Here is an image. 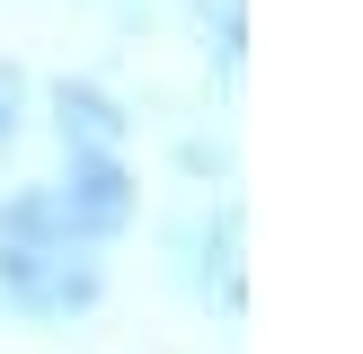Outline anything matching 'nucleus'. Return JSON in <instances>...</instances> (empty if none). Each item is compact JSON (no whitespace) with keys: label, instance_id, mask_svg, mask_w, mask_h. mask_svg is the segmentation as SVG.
Wrapping results in <instances>:
<instances>
[{"label":"nucleus","instance_id":"7ed1b4c3","mask_svg":"<svg viewBox=\"0 0 363 354\" xmlns=\"http://www.w3.org/2000/svg\"><path fill=\"white\" fill-rule=\"evenodd\" d=\"M53 133L62 151H124V106L98 80H53Z\"/></svg>","mask_w":363,"mask_h":354},{"label":"nucleus","instance_id":"20e7f679","mask_svg":"<svg viewBox=\"0 0 363 354\" xmlns=\"http://www.w3.org/2000/svg\"><path fill=\"white\" fill-rule=\"evenodd\" d=\"M18 124H27V71H18V62H0V151L18 142Z\"/></svg>","mask_w":363,"mask_h":354},{"label":"nucleus","instance_id":"39448f33","mask_svg":"<svg viewBox=\"0 0 363 354\" xmlns=\"http://www.w3.org/2000/svg\"><path fill=\"white\" fill-rule=\"evenodd\" d=\"M195 9H204V18H222V53L240 62V0H195Z\"/></svg>","mask_w":363,"mask_h":354},{"label":"nucleus","instance_id":"f03ea898","mask_svg":"<svg viewBox=\"0 0 363 354\" xmlns=\"http://www.w3.org/2000/svg\"><path fill=\"white\" fill-rule=\"evenodd\" d=\"M133 169H124L116 151H71L62 159V177H53V212H62V230L80 248H106V239H124L133 230Z\"/></svg>","mask_w":363,"mask_h":354},{"label":"nucleus","instance_id":"f257e3e1","mask_svg":"<svg viewBox=\"0 0 363 354\" xmlns=\"http://www.w3.org/2000/svg\"><path fill=\"white\" fill-rule=\"evenodd\" d=\"M98 292H106V266L62 230L53 186L0 195V301L18 319H80L98 310Z\"/></svg>","mask_w":363,"mask_h":354}]
</instances>
